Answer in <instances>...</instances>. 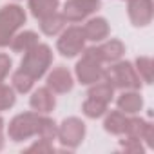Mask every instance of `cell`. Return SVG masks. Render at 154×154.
Returning a JSON list of instances; mask_svg holds the SVG:
<instances>
[{
	"instance_id": "cell-4",
	"label": "cell",
	"mask_w": 154,
	"mask_h": 154,
	"mask_svg": "<svg viewBox=\"0 0 154 154\" xmlns=\"http://www.w3.org/2000/svg\"><path fill=\"white\" fill-rule=\"evenodd\" d=\"M26 24V11L17 4L0 8V47H8L17 31Z\"/></svg>"
},
{
	"instance_id": "cell-18",
	"label": "cell",
	"mask_w": 154,
	"mask_h": 154,
	"mask_svg": "<svg viewBox=\"0 0 154 154\" xmlns=\"http://www.w3.org/2000/svg\"><path fill=\"white\" fill-rule=\"evenodd\" d=\"M58 6H60V0H29L31 15L36 20H42V18L56 13L58 11Z\"/></svg>"
},
{
	"instance_id": "cell-29",
	"label": "cell",
	"mask_w": 154,
	"mask_h": 154,
	"mask_svg": "<svg viewBox=\"0 0 154 154\" xmlns=\"http://www.w3.org/2000/svg\"><path fill=\"white\" fill-rule=\"evenodd\" d=\"M4 120H2V116H0V149L4 147Z\"/></svg>"
},
{
	"instance_id": "cell-27",
	"label": "cell",
	"mask_w": 154,
	"mask_h": 154,
	"mask_svg": "<svg viewBox=\"0 0 154 154\" xmlns=\"http://www.w3.org/2000/svg\"><path fill=\"white\" fill-rule=\"evenodd\" d=\"M26 152H54V147L51 145V141L38 140L36 143H33L31 147H27Z\"/></svg>"
},
{
	"instance_id": "cell-2",
	"label": "cell",
	"mask_w": 154,
	"mask_h": 154,
	"mask_svg": "<svg viewBox=\"0 0 154 154\" xmlns=\"http://www.w3.org/2000/svg\"><path fill=\"white\" fill-rule=\"evenodd\" d=\"M53 63V51L47 44H36L31 49H27L24 53V58L20 62V71H24L26 74H29L31 78L36 82L38 78L47 72V69Z\"/></svg>"
},
{
	"instance_id": "cell-5",
	"label": "cell",
	"mask_w": 154,
	"mask_h": 154,
	"mask_svg": "<svg viewBox=\"0 0 154 154\" xmlns=\"http://www.w3.org/2000/svg\"><path fill=\"white\" fill-rule=\"evenodd\" d=\"M85 47V35L80 26H71L60 33V38L56 42V49L65 58H74L80 54Z\"/></svg>"
},
{
	"instance_id": "cell-24",
	"label": "cell",
	"mask_w": 154,
	"mask_h": 154,
	"mask_svg": "<svg viewBox=\"0 0 154 154\" xmlns=\"http://www.w3.org/2000/svg\"><path fill=\"white\" fill-rule=\"evenodd\" d=\"M136 72H138V76L141 78V82H145V84H152V60L149 58V56H140V58H136Z\"/></svg>"
},
{
	"instance_id": "cell-9",
	"label": "cell",
	"mask_w": 154,
	"mask_h": 154,
	"mask_svg": "<svg viewBox=\"0 0 154 154\" xmlns=\"http://www.w3.org/2000/svg\"><path fill=\"white\" fill-rule=\"evenodd\" d=\"M152 0H129V20L136 27H145L152 20Z\"/></svg>"
},
{
	"instance_id": "cell-21",
	"label": "cell",
	"mask_w": 154,
	"mask_h": 154,
	"mask_svg": "<svg viewBox=\"0 0 154 154\" xmlns=\"http://www.w3.org/2000/svg\"><path fill=\"white\" fill-rule=\"evenodd\" d=\"M87 96H91V98H96V100H102V102L109 103V102L112 100V96H114V87H112L107 80H103V78H102L100 82H96V84H93V85L89 87Z\"/></svg>"
},
{
	"instance_id": "cell-26",
	"label": "cell",
	"mask_w": 154,
	"mask_h": 154,
	"mask_svg": "<svg viewBox=\"0 0 154 154\" xmlns=\"http://www.w3.org/2000/svg\"><path fill=\"white\" fill-rule=\"evenodd\" d=\"M122 149L125 152H143L141 140L132 138V136H127V140H122Z\"/></svg>"
},
{
	"instance_id": "cell-20",
	"label": "cell",
	"mask_w": 154,
	"mask_h": 154,
	"mask_svg": "<svg viewBox=\"0 0 154 154\" xmlns=\"http://www.w3.org/2000/svg\"><path fill=\"white\" fill-rule=\"evenodd\" d=\"M56 132H58V125L54 123V120H51L47 114H40L38 125H36V136L40 140L53 141V140H56Z\"/></svg>"
},
{
	"instance_id": "cell-15",
	"label": "cell",
	"mask_w": 154,
	"mask_h": 154,
	"mask_svg": "<svg viewBox=\"0 0 154 154\" xmlns=\"http://www.w3.org/2000/svg\"><path fill=\"white\" fill-rule=\"evenodd\" d=\"M98 53H100V56H102L103 62L112 63V62H116V60H120V58L123 56V53H125V45H123L120 40L111 38V40L103 42L102 45H98Z\"/></svg>"
},
{
	"instance_id": "cell-22",
	"label": "cell",
	"mask_w": 154,
	"mask_h": 154,
	"mask_svg": "<svg viewBox=\"0 0 154 154\" xmlns=\"http://www.w3.org/2000/svg\"><path fill=\"white\" fill-rule=\"evenodd\" d=\"M107 105H109V103H105V102H102V100H96V98L87 96V100L82 103V111H84V114H85L87 118L96 120V118H100V116H103V114L107 112Z\"/></svg>"
},
{
	"instance_id": "cell-23",
	"label": "cell",
	"mask_w": 154,
	"mask_h": 154,
	"mask_svg": "<svg viewBox=\"0 0 154 154\" xmlns=\"http://www.w3.org/2000/svg\"><path fill=\"white\" fill-rule=\"evenodd\" d=\"M11 82H13V89H15L17 93H22V94L29 93V91L33 89V85H35V80L31 78L29 74H26L24 71H20V69H18L17 72H13Z\"/></svg>"
},
{
	"instance_id": "cell-6",
	"label": "cell",
	"mask_w": 154,
	"mask_h": 154,
	"mask_svg": "<svg viewBox=\"0 0 154 154\" xmlns=\"http://www.w3.org/2000/svg\"><path fill=\"white\" fill-rule=\"evenodd\" d=\"M38 112H22L17 114L8 127V136L13 141H24L31 136H36V125H38Z\"/></svg>"
},
{
	"instance_id": "cell-16",
	"label": "cell",
	"mask_w": 154,
	"mask_h": 154,
	"mask_svg": "<svg viewBox=\"0 0 154 154\" xmlns=\"http://www.w3.org/2000/svg\"><path fill=\"white\" fill-rule=\"evenodd\" d=\"M65 22H67L65 17L56 11V13H53V15L40 20V31L44 35H47V36H56L58 33H62L65 29Z\"/></svg>"
},
{
	"instance_id": "cell-14",
	"label": "cell",
	"mask_w": 154,
	"mask_h": 154,
	"mask_svg": "<svg viewBox=\"0 0 154 154\" xmlns=\"http://www.w3.org/2000/svg\"><path fill=\"white\" fill-rule=\"evenodd\" d=\"M116 105H118V109H120L122 112H125V114H136V112H140L141 107H143V98H141V94H140L136 89H125V91L118 96Z\"/></svg>"
},
{
	"instance_id": "cell-13",
	"label": "cell",
	"mask_w": 154,
	"mask_h": 154,
	"mask_svg": "<svg viewBox=\"0 0 154 154\" xmlns=\"http://www.w3.org/2000/svg\"><path fill=\"white\" fill-rule=\"evenodd\" d=\"M127 136L138 138V140H145L147 145H152V138H154V131L152 125L141 118H127V125H125V132Z\"/></svg>"
},
{
	"instance_id": "cell-3",
	"label": "cell",
	"mask_w": 154,
	"mask_h": 154,
	"mask_svg": "<svg viewBox=\"0 0 154 154\" xmlns=\"http://www.w3.org/2000/svg\"><path fill=\"white\" fill-rule=\"evenodd\" d=\"M103 80L114 89H141V78L131 62H112L111 67L103 69Z\"/></svg>"
},
{
	"instance_id": "cell-1",
	"label": "cell",
	"mask_w": 154,
	"mask_h": 154,
	"mask_svg": "<svg viewBox=\"0 0 154 154\" xmlns=\"http://www.w3.org/2000/svg\"><path fill=\"white\" fill-rule=\"evenodd\" d=\"M74 72L82 85H93L103 78V60H102L96 45L84 47L82 58L76 62Z\"/></svg>"
},
{
	"instance_id": "cell-7",
	"label": "cell",
	"mask_w": 154,
	"mask_h": 154,
	"mask_svg": "<svg viewBox=\"0 0 154 154\" xmlns=\"http://www.w3.org/2000/svg\"><path fill=\"white\" fill-rule=\"evenodd\" d=\"M84 138H85V123L76 116L65 118L56 132V140H60V143L67 149H76L84 141Z\"/></svg>"
},
{
	"instance_id": "cell-8",
	"label": "cell",
	"mask_w": 154,
	"mask_h": 154,
	"mask_svg": "<svg viewBox=\"0 0 154 154\" xmlns=\"http://www.w3.org/2000/svg\"><path fill=\"white\" fill-rule=\"evenodd\" d=\"M102 8V0H67L63 4L62 15L67 22H82Z\"/></svg>"
},
{
	"instance_id": "cell-10",
	"label": "cell",
	"mask_w": 154,
	"mask_h": 154,
	"mask_svg": "<svg viewBox=\"0 0 154 154\" xmlns=\"http://www.w3.org/2000/svg\"><path fill=\"white\" fill-rule=\"evenodd\" d=\"M74 85V80H72V74L67 71V67L63 65H58L54 67L49 74H47V85L53 93L56 94H65L72 89Z\"/></svg>"
},
{
	"instance_id": "cell-28",
	"label": "cell",
	"mask_w": 154,
	"mask_h": 154,
	"mask_svg": "<svg viewBox=\"0 0 154 154\" xmlns=\"http://www.w3.org/2000/svg\"><path fill=\"white\" fill-rule=\"evenodd\" d=\"M9 71H11V58L6 53H0V84L6 80Z\"/></svg>"
},
{
	"instance_id": "cell-11",
	"label": "cell",
	"mask_w": 154,
	"mask_h": 154,
	"mask_svg": "<svg viewBox=\"0 0 154 154\" xmlns=\"http://www.w3.org/2000/svg\"><path fill=\"white\" fill-rule=\"evenodd\" d=\"M29 105L38 114H49L56 105L54 93L49 87H38L36 91H33V94L29 98Z\"/></svg>"
},
{
	"instance_id": "cell-19",
	"label": "cell",
	"mask_w": 154,
	"mask_h": 154,
	"mask_svg": "<svg viewBox=\"0 0 154 154\" xmlns=\"http://www.w3.org/2000/svg\"><path fill=\"white\" fill-rule=\"evenodd\" d=\"M125 125H127V116L125 112L118 111H111L105 120H103V129L111 134H123L125 132Z\"/></svg>"
},
{
	"instance_id": "cell-12",
	"label": "cell",
	"mask_w": 154,
	"mask_h": 154,
	"mask_svg": "<svg viewBox=\"0 0 154 154\" xmlns=\"http://www.w3.org/2000/svg\"><path fill=\"white\" fill-rule=\"evenodd\" d=\"M82 31L85 35V40H91V42H102L111 33L109 24H107V20L103 17H93V18H89L82 26Z\"/></svg>"
},
{
	"instance_id": "cell-17",
	"label": "cell",
	"mask_w": 154,
	"mask_h": 154,
	"mask_svg": "<svg viewBox=\"0 0 154 154\" xmlns=\"http://www.w3.org/2000/svg\"><path fill=\"white\" fill-rule=\"evenodd\" d=\"M36 44H38V33H35V31H22V33L15 35L11 38L9 47L15 53H26L27 49H31Z\"/></svg>"
},
{
	"instance_id": "cell-25",
	"label": "cell",
	"mask_w": 154,
	"mask_h": 154,
	"mask_svg": "<svg viewBox=\"0 0 154 154\" xmlns=\"http://www.w3.org/2000/svg\"><path fill=\"white\" fill-rule=\"evenodd\" d=\"M15 102H17L15 89H13V87H9V85L0 84V112L11 109V107L15 105Z\"/></svg>"
}]
</instances>
